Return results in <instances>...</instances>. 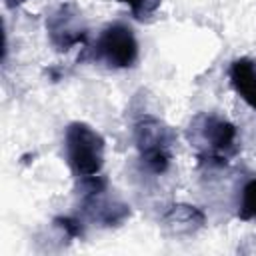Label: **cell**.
I'll use <instances>...</instances> for the list:
<instances>
[{"mask_svg":"<svg viewBox=\"0 0 256 256\" xmlns=\"http://www.w3.org/2000/svg\"><path fill=\"white\" fill-rule=\"evenodd\" d=\"M186 140L196 158L208 166H224L240 152L236 126L212 112H198L190 118Z\"/></svg>","mask_w":256,"mask_h":256,"instance_id":"6da1fadb","label":"cell"},{"mask_svg":"<svg viewBox=\"0 0 256 256\" xmlns=\"http://www.w3.org/2000/svg\"><path fill=\"white\" fill-rule=\"evenodd\" d=\"M134 144L142 164L154 174H164L174 158L176 132L162 118L144 114L134 122Z\"/></svg>","mask_w":256,"mask_h":256,"instance_id":"7a4b0ae2","label":"cell"},{"mask_svg":"<svg viewBox=\"0 0 256 256\" xmlns=\"http://www.w3.org/2000/svg\"><path fill=\"white\" fill-rule=\"evenodd\" d=\"M104 138L86 122H70L64 130V158L76 178L98 176L104 166Z\"/></svg>","mask_w":256,"mask_h":256,"instance_id":"3957f363","label":"cell"},{"mask_svg":"<svg viewBox=\"0 0 256 256\" xmlns=\"http://www.w3.org/2000/svg\"><path fill=\"white\" fill-rule=\"evenodd\" d=\"M82 184V214L100 226H120L130 218V206L108 190V182L98 174L80 178Z\"/></svg>","mask_w":256,"mask_h":256,"instance_id":"277c9868","label":"cell"},{"mask_svg":"<svg viewBox=\"0 0 256 256\" xmlns=\"http://www.w3.org/2000/svg\"><path fill=\"white\" fill-rule=\"evenodd\" d=\"M138 40L132 28L122 22L108 24L94 44V58L116 70L132 68L138 62Z\"/></svg>","mask_w":256,"mask_h":256,"instance_id":"5b68a950","label":"cell"},{"mask_svg":"<svg viewBox=\"0 0 256 256\" xmlns=\"http://www.w3.org/2000/svg\"><path fill=\"white\" fill-rule=\"evenodd\" d=\"M46 30L52 46L60 52L80 46L88 38L86 22L74 4H60L46 18Z\"/></svg>","mask_w":256,"mask_h":256,"instance_id":"8992f818","label":"cell"},{"mask_svg":"<svg viewBox=\"0 0 256 256\" xmlns=\"http://www.w3.org/2000/svg\"><path fill=\"white\" fill-rule=\"evenodd\" d=\"M162 226L172 236H194L206 226V216L196 206L172 204L162 216Z\"/></svg>","mask_w":256,"mask_h":256,"instance_id":"52a82bcc","label":"cell"},{"mask_svg":"<svg viewBox=\"0 0 256 256\" xmlns=\"http://www.w3.org/2000/svg\"><path fill=\"white\" fill-rule=\"evenodd\" d=\"M234 92L256 110V62L250 58H236L228 70Z\"/></svg>","mask_w":256,"mask_h":256,"instance_id":"ba28073f","label":"cell"},{"mask_svg":"<svg viewBox=\"0 0 256 256\" xmlns=\"http://www.w3.org/2000/svg\"><path fill=\"white\" fill-rule=\"evenodd\" d=\"M238 218L240 220H256V178L248 180L242 188Z\"/></svg>","mask_w":256,"mask_h":256,"instance_id":"9c48e42d","label":"cell"},{"mask_svg":"<svg viewBox=\"0 0 256 256\" xmlns=\"http://www.w3.org/2000/svg\"><path fill=\"white\" fill-rule=\"evenodd\" d=\"M122 4H126L132 12V16L136 20H146L150 18L162 4V0H118Z\"/></svg>","mask_w":256,"mask_h":256,"instance_id":"30bf717a","label":"cell"},{"mask_svg":"<svg viewBox=\"0 0 256 256\" xmlns=\"http://www.w3.org/2000/svg\"><path fill=\"white\" fill-rule=\"evenodd\" d=\"M54 226H58L68 238H80L84 234V226L80 220L70 218V216H58L54 218Z\"/></svg>","mask_w":256,"mask_h":256,"instance_id":"8fae6325","label":"cell"},{"mask_svg":"<svg viewBox=\"0 0 256 256\" xmlns=\"http://www.w3.org/2000/svg\"><path fill=\"white\" fill-rule=\"evenodd\" d=\"M24 2H28V0H4V4H6V8H16V6H20V4H24Z\"/></svg>","mask_w":256,"mask_h":256,"instance_id":"7c38bea8","label":"cell"}]
</instances>
